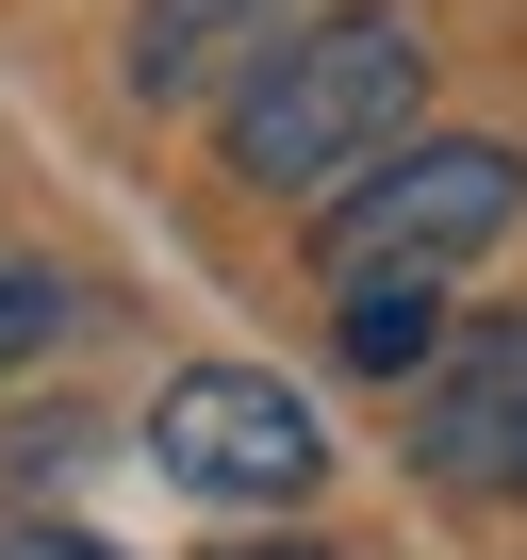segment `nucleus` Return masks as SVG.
I'll return each instance as SVG.
<instances>
[{
  "mask_svg": "<svg viewBox=\"0 0 527 560\" xmlns=\"http://www.w3.org/2000/svg\"><path fill=\"white\" fill-rule=\"evenodd\" d=\"M412 100H429L412 18H396V0H347V18H297L281 50L214 100V149H231L247 198H314V214H330L363 165L412 149Z\"/></svg>",
  "mask_w": 527,
  "mask_h": 560,
  "instance_id": "obj_1",
  "label": "nucleus"
},
{
  "mask_svg": "<svg viewBox=\"0 0 527 560\" xmlns=\"http://www.w3.org/2000/svg\"><path fill=\"white\" fill-rule=\"evenodd\" d=\"M511 214H527V149H494V132H412L396 165H363V182L314 214V280H330V298H363V280H461Z\"/></svg>",
  "mask_w": 527,
  "mask_h": 560,
  "instance_id": "obj_2",
  "label": "nucleus"
},
{
  "mask_svg": "<svg viewBox=\"0 0 527 560\" xmlns=\"http://www.w3.org/2000/svg\"><path fill=\"white\" fill-rule=\"evenodd\" d=\"M149 462H165V494H198V511H297V494L330 478V429H314L297 380H264V363H181V380L149 396Z\"/></svg>",
  "mask_w": 527,
  "mask_h": 560,
  "instance_id": "obj_3",
  "label": "nucleus"
},
{
  "mask_svg": "<svg viewBox=\"0 0 527 560\" xmlns=\"http://www.w3.org/2000/svg\"><path fill=\"white\" fill-rule=\"evenodd\" d=\"M511 429H527V314H461L445 363L412 380V462L445 494H511Z\"/></svg>",
  "mask_w": 527,
  "mask_h": 560,
  "instance_id": "obj_4",
  "label": "nucleus"
},
{
  "mask_svg": "<svg viewBox=\"0 0 527 560\" xmlns=\"http://www.w3.org/2000/svg\"><path fill=\"white\" fill-rule=\"evenodd\" d=\"M281 34H297V0H132V50L116 67H132V100L181 116V100H231Z\"/></svg>",
  "mask_w": 527,
  "mask_h": 560,
  "instance_id": "obj_5",
  "label": "nucleus"
},
{
  "mask_svg": "<svg viewBox=\"0 0 527 560\" xmlns=\"http://www.w3.org/2000/svg\"><path fill=\"white\" fill-rule=\"evenodd\" d=\"M330 347L363 380H429L445 363V280H363V298H330Z\"/></svg>",
  "mask_w": 527,
  "mask_h": 560,
  "instance_id": "obj_6",
  "label": "nucleus"
},
{
  "mask_svg": "<svg viewBox=\"0 0 527 560\" xmlns=\"http://www.w3.org/2000/svg\"><path fill=\"white\" fill-rule=\"evenodd\" d=\"M50 330H67V280H50L34 247H0V380H17V363H34Z\"/></svg>",
  "mask_w": 527,
  "mask_h": 560,
  "instance_id": "obj_7",
  "label": "nucleus"
},
{
  "mask_svg": "<svg viewBox=\"0 0 527 560\" xmlns=\"http://www.w3.org/2000/svg\"><path fill=\"white\" fill-rule=\"evenodd\" d=\"M0 560H132V544H99V527H17Z\"/></svg>",
  "mask_w": 527,
  "mask_h": 560,
  "instance_id": "obj_8",
  "label": "nucleus"
},
{
  "mask_svg": "<svg viewBox=\"0 0 527 560\" xmlns=\"http://www.w3.org/2000/svg\"><path fill=\"white\" fill-rule=\"evenodd\" d=\"M231 560H330V544H231Z\"/></svg>",
  "mask_w": 527,
  "mask_h": 560,
  "instance_id": "obj_9",
  "label": "nucleus"
},
{
  "mask_svg": "<svg viewBox=\"0 0 527 560\" xmlns=\"http://www.w3.org/2000/svg\"><path fill=\"white\" fill-rule=\"evenodd\" d=\"M511 494H527V429H511Z\"/></svg>",
  "mask_w": 527,
  "mask_h": 560,
  "instance_id": "obj_10",
  "label": "nucleus"
}]
</instances>
